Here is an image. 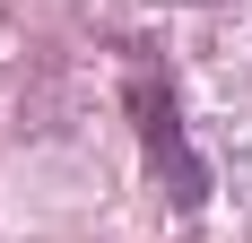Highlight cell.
Masks as SVG:
<instances>
[{
	"label": "cell",
	"mask_w": 252,
	"mask_h": 243,
	"mask_svg": "<svg viewBox=\"0 0 252 243\" xmlns=\"http://www.w3.org/2000/svg\"><path fill=\"white\" fill-rule=\"evenodd\" d=\"M130 113H139L148 165H157V182L174 191V209H200V200H209V174H200V156L183 148V122H174V87H157V70H130Z\"/></svg>",
	"instance_id": "obj_1"
}]
</instances>
